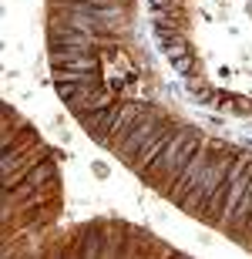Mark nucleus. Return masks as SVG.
<instances>
[{
    "label": "nucleus",
    "instance_id": "1",
    "mask_svg": "<svg viewBox=\"0 0 252 259\" xmlns=\"http://www.w3.org/2000/svg\"><path fill=\"white\" fill-rule=\"evenodd\" d=\"M198 145H202V142H198V135H195L192 128H178V132L172 135V142H168L165 148H162V155L155 158V165L148 168V175H158L162 185L172 192V185L178 182V175L185 172L188 158L198 152Z\"/></svg>",
    "mask_w": 252,
    "mask_h": 259
},
{
    "label": "nucleus",
    "instance_id": "2",
    "mask_svg": "<svg viewBox=\"0 0 252 259\" xmlns=\"http://www.w3.org/2000/svg\"><path fill=\"white\" fill-rule=\"evenodd\" d=\"M162 125H165V118H162V115L155 111V108L148 105V108H145V115L138 118L135 125H131V132H128L125 138H121V152L128 155V162H131V155H135L138 148H141V145H148L152 138H155V132H158Z\"/></svg>",
    "mask_w": 252,
    "mask_h": 259
},
{
    "label": "nucleus",
    "instance_id": "3",
    "mask_svg": "<svg viewBox=\"0 0 252 259\" xmlns=\"http://www.w3.org/2000/svg\"><path fill=\"white\" fill-rule=\"evenodd\" d=\"M118 108L121 105L111 101V105H101V108H94V111H81V115H74V118H78V125L84 128L97 145H108V132H111V121L118 118Z\"/></svg>",
    "mask_w": 252,
    "mask_h": 259
},
{
    "label": "nucleus",
    "instance_id": "4",
    "mask_svg": "<svg viewBox=\"0 0 252 259\" xmlns=\"http://www.w3.org/2000/svg\"><path fill=\"white\" fill-rule=\"evenodd\" d=\"M172 135H175V128L165 121V125H162V128L155 132V138H152V142L141 145V148H138V152L131 155V162H128V165H131V168H138V172H148V168L155 165V158L162 155V148H165V145L172 142Z\"/></svg>",
    "mask_w": 252,
    "mask_h": 259
},
{
    "label": "nucleus",
    "instance_id": "5",
    "mask_svg": "<svg viewBox=\"0 0 252 259\" xmlns=\"http://www.w3.org/2000/svg\"><path fill=\"white\" fill-rule=\"evenodd\" d=\"M27 182H30V185H40V182H58V165H54V162L30 165V168H27Z\"/></svg>",
    "mask_w": 252,
    "mask_h": 259
},
{
    "label": "nucleus",
    "instance_id": "6",
    "mask_svg": "<svg viewBox=\"0 0 252 259\" xmlns=\"http://www.w3.org/2000/svg\"><path fill=\"white\" fill-rule=\"evenodd\" d=\"M188 95L195 98V101H202V105H212V88L209 84H188Z\"/></svg>",
    "mask_w": 252,
    "mask_h": 259
}]
</instances>
